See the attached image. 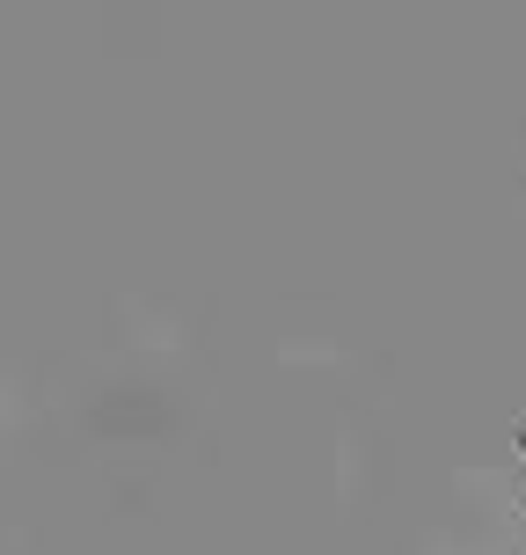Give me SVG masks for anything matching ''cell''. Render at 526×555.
I'll use <instances>...</instances> for the list:
<instances>
[{
  "mask_svg": "<svg viewBox=\"0 0 526 555\" xmlns=\"http://www.w3.org/2000/svg\"><path fill=\"white\" fill-rule=\"evenodd\" d=\"M519 453H526V431H519Z\"/></svg>",
  "mask_w": 526,
  "mask_h": 555,
  "instance_id": "6da1fadb",
  "label": "cell"
}]
</instances>
